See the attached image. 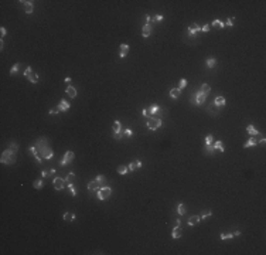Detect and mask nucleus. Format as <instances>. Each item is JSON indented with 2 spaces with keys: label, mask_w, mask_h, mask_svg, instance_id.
<instances>
[{
  "label": "nucleus",
  "mask_w": 266,
  "mask_h": 255,
  "mask_svg": "<svg viewBox=\"0 0 266 255\" xmlns=\"http://www.w3.org/2000/svg\"><path fill=\"white\" fill-rule=\"evenodd\" d=\"M0 162L4 163V164H13L16 162V152L13 149H7L2 153V157H0Z\"/></svg>",
  "instance_id": "nucleus-1"
},
{
  "label": "nucleus",
  "mask_w": 266,
  "mask_h": 255,
  "mask_svg": "<svg viewBox=\"0 0 266 255\" xmlns=\"http://www.w3.org/2000/svg\"><path fill=\"white\" fill-rule=\"evenodd\" d=\"M160 126H161V119H160V118L152 116V118L147 119V128H149L150 130H156V129H159Z\"/></svg>",
  "instance_id": "nucleus-2"
},
{
  "label": "nucleus",
  "mask_w": 266,
  "mask_h": 255,
  "mask_svg": "<svg viewBox=\"0 0 266 255\" xmlns=\"http://www.w3.org/2000/svg\"><path fill=\"white\" fill-rule=\"evenodd\" d=\"M36 148H37V150H38V154L41 156V154L44 153V150L48 148V142H47V139L45 138L38 139V140H37V143H36Z\"/></svg>",
  "instance_id": "nucleus-3"
},
{
  "label": "nucleus",
  "mask_w": 266,
  "mask_h": 255,
  "mask_svg": "<svg viewBox=\"0 0 266 255\" xmlns=\"http://www.w3.org/2000/svg\"><path fill=\"white\" fill-rule=\"evenodd\" d=\"M110 194H112V189L110 187H102L98 190V198L99 200H106L110 197Z\"/></svg>",
  "instance_id": "nucleus-4"
},
{
  "label": "nucleus",
  "mask_w": 266,
  "mask_h": 255,
  "mask_svg": "<svg viewBox=\"0 0 266 255\" xmlns=\"http://www.w3.org/2000/svg\"><path fill=\"white\" fill-rule=\"evenodd\" d=\"M52 184H54V189H55V190H62V189L67 186V181H65V179L55 177L54 180H52Z\"/></svg>",
  "instance_id": "nucleus-5"
},
{
  "label": "nucleus",
  "mask_w": 266,
  "mask_h": 255,
  "mask_svg": "<svg viewBox=\"0 0 266 255\" xmlns=\"http://www.w3.org/2000/svg\"><path fill=\"white\" fill-rule=\"evenodd\" d=\"M259 142H262V143L265 142V136H263V135H260V136H259V139H256V138H251L248 142H246V143L244 145V148L246 149V148H251V146H255V145H258Z\"/></svg>",
  "instance_id": "nucleus-6"
},
{
  "label": "nucleus",
  "mask_w": 266,
  "mask_h": 255,
  "mask_svg": "<svg viewBox=\"0 0 266 255\" xmlns=\"http://www.w3.org/2000/svg\"><path fill=\"white\" fill-rule=\"evenodd\" d=\"M72 159H74V152H71V150H68L67 153H65V156L61 159V164L62 166H67V164H70L71 162H72Z\"/></svg>",
  "instance_id": "nucleus-7"
},
{
  "label": "nucleus",
  "mask_w": 266,
  "mask_h": 255,
  "mask_svg": "<svg viewBox=\"0 0 266 255\" xmlns=\"http://www.w3.org/2000/svg\"><path fill=\"white\" fill-rule=\"evenodd\" d=\"M159 109H160V106L159 105H152L150 106V109H147V118H152V116H154V115L159 112Z\"/></svg>",
  "instance_id": "nucleus-8"
},
{
  "label": "nucleus",
  "mask_w": 266,
  "mask_h": 255,
  "mask_svg": "<svg viewBox=\"0 0 266 255\" xmlns=\"http://www.w3.org/2000/svg\"><path fill=\"white\" fill-rule=\"evenodd\" d=\"M65 181H67V187H72V186H74V181H75V174H74L72 172H71L70 174H67Z\"/></svg>",
  "instance_id": "nucleus-9"
},
{
  "label": "nucleus",
  "mask_w": 266,
  "mask_h": 255,
  "mask_svg": "<svg viewBox=\"0 0 266 255\" xmlns=\"http://www.w3.org/2000/svg\"><path fill=\"white\" fill-rule=\"evenodd\" d=\"M205 98H207V95H205V94H202V92H197V95H195V104H197V105L204 104Z\"/></svg>",
  "instance_id": "nucleus-10"
},
{
  "label": "nucleus",
  "mask_w": 266,
  "mask_h": 255,
  "mask_svg": "<svg viewBox=\"0 0 266 255\" xmlns=\"http://www.w3.org/2000/svg\"><path fill=\"white\" fill-rule=\"evenodd\" d=\"M128 52H129V46H128V44H120V52H119L120 58L126 57V56H128Z\"/></svg>",
  "instance_id": "nucleus-11"
},
{
  "label": "nucleus",
  "mask_w": 266,
  "mask_h": 255,
  "mask_svg": "<svg viewBox=\"0 0 266 255\" xmlns=\"http://www.w3.org/2000/svg\"><path fill=\"white\" fill-rule=\"evenodd\" d=\"M200 30H201V26L193 24V26H190V28H188V34H190V36H194V34H197Z\"/></svg>",
  "instance_id": "nucleus-12"
},
{
  "label": "nucleus",
  "mask_w": 266,
  "mask_h": 255,
  "mask_svg": "<svg viewBox=\"0 0 266 255\" xmlns=\"http://www.w3.org/2000/svg\"><path fill=\"white\" fill-rule=\"evenodd\" d=\"M65 92L68 94V96H70V98H75V96H77V89L74 88V86H71V85H68V86H67Z\"/></svg>",
  "instance_id": "nucleus-13"
},
{
  "label": "nucleus",
  "mask_w": 266,
  "mask_h": 255,
  "mask_svg": "<svg viewBox=\"0 0 266 255\" xmlns=\"http://www.w3.org/2000/svg\"><path fill=\"white\" fill-rule=\"evenodd\" d=\"M99 183L98 180H94V181H91L88 184V190H91V191H95V190H99Z\"/></svg>",
  "instance_id": "nucleus-14"
},
{
  "label": "nucleus",
  "mask_w": 266,
  "mask_h": 255,
  "mask_svg": "<svg viewBox=\"0 0 266 255\" xmlns=\"http://www.w3.org/2000/svg\"><path fill=\"white\" fill-rule=\"evenodd\" d=\"M20 3L24 4L26 13H28V14H31V13H33V3H31V2H20Z\"/></svg>",
  "instance_id": "nucleus-15"
},
{
  "label": "nucleus",
  "mask_w": 266,
  "mask_h": 255,
  "mask_svg": "<svg viewBox=\"0 0 266 255\" xmlns=\"http://www.w3.org/2000/svg\"><path fill=\"white\" fill-rule=\"evenodd\" d=\"M150 33H152V26H150V24H144V26H143V31H142L143 37H144V38L149 37Z\"/></svg>",
  "instance_id": "nucleus-16"
},
{
  "label": "nucleus",
  "mask_w": 266,
  "mask_h": 255,
  "mask_svg": "<svg viewBox=\"0 0 266 255\" xmlns=\"http://www.w3.org/2000/svg\"><path fill=\"white\" fill-rule=\"evenodd\" d=\"M181 234H183V230H181V227L180 225H177V227L173 230V232H171V235H173V238H180L181 237Z\"/></svg>",
  "instance_id": "nucleus-17"
},
{
  "label": "nucleus",
  "mask_w": 266,
  "mask_h": 255,
  "mask_svg": "<svg viewBox=\"0 0 266 255\" xmlns=\"http://www.w3.org/2000/svg\"><path fill=\"white\" fill-rule=\"evenodd\" d=\"M52 154H54V150H52V149L48 146V148H47L45 150H44L43 157H44V159H47V160H48V159H51V157H52Z\"/></svg>",
  "instance_id": "nucleus-18"
},
{
  "label": "nucleus",
  "mask_w": 266,
  "mask_h": 255,
  "mask_svg": "<svg viewBox=\"0 0 266 255\" xmlns=\"http://www.w3.org/2000/svg\"><path fill=\"white\" fill-rule=\"evenodd\" d=\"M225 98H224V96H217V98H215V101H214V105L215 106H222V105H225Z\"/></svg>",
  "instance_id": "nucleus-19"
},
{
  "label": "nucleus",
  "mask_w": 266,
  "mask_h": 255,
  "mask_svg": "<svg viewBox=\"0 0 266 255\" xmlns=\"http://www.w3.org/2000/svg\"><path fill=\"white\" fill-rule=\"evenodd\" d=\"M70 102H67L65 101V99H62L61 102H60V105H58V108L60 109H61V111H68V109H70Z\"/></svg>",
  "instance_id": "nucleus-20"
},
{
  "label": "nucleus",
  "mask_w": 266,
  "mask_h": 255,
  "mask_svg": "<svg viewBox=\"0 0 266 255\" xmlns=\"http://www.w3.org/2000/svg\"><path fill=\"white\" fill-rule=\"evenodd\" d=\"M200 223V215H193L188 220V225H197Z\"/></svg>",
  "instance_id": "nucleus-21"
},
{
  "label": "nucleus",
  "mask_w": 266,
  "mask_h": 255,
  "mask_svg": "<svg viewBox=\"0 0 266 255\" xmlns=\"http://www.w3.org/2000/svg\"><path fill=\"white\" fill-rule=\"evenodd\" d=\"M246 130H248V133H249V135H252V136H258V135H259V132L255 129V126H253V125H248Z\"/></svg>",
  "instance_id": "nucleus-22"
},
{
  "label": "nucleus",
  "mask_w": 266,
  "mask_h": 255,
  "mask_svg": "<svg viewBox=\"0 0 266 255\" xmlns=\"http://www.w3.org/2000/svg\"><path fill=\"white\" fill-rule=\"evenodd\" d=\"M180 94H181V89L180 88H173L171 91H170V95H171V98H178L180 96Z\"/></svg>",
  "instance_id": "nucleus-23"
},
{
  "label": "nucleus",
  "mask_w": 266,
  "mask_h": 255,
  "mask_svg": "<svg viewBox=\"0 0 266 255\" xmlns=\"http://www.w3.org/2000/svg\"><path fill=\"white\" fill-rule=\"evenodd\" d=\"M28 81H30L31 84H37V82H38V75H37L36 72L33 71V72L28 75Z\"/></svg>",
  "instance_id": "nucleus-24"
},
{
  "label": "nucleus",
  "mask_w": 266,
  "mask_h": 255,
  "mask_svg": "<svg viewBox=\"0 0 266 255\" xmlns=\"http://www.w3.org/2000/svg\"><path fill=\"white\" fill-rule=\"evenodd\" d=\"M64 220L65 221H74L75 220V214L74 213H64Z\"/></svg>",
  "instance_id": "nucleus-25"
},
{
  "label": "nucleus",
  "mask_w": 266,
  "mask_h": 255,
  "mask_svg": "<svg viewBox=\"0 0 266 255\" xmlns=\"http://www.w3.org/2000/svg\"><path fill=\"white\" fill-rule=\"evenodd\" d=\"M210 91H211V86L208 85V84H202V85H201V91H200V92H202V94L207 95V94H210Z\"/></svg>",
  "instance_id": "nucleus-26"
},
{
  "label": "nucleus",
  "mask_w": 266,
  "mask_h": 255,
  "mask_svg": "<svg viewBox=\"0 0 266 255\" xmlns=\"http://www.w3.org/2000/svg\"><path fill=\"white\" fill-rule=\"evenodd\" d=\"M120 126H122V125H120L119 120H115V122H113V132H115V133L120 132V129H122Z\"/></svg>",
  "instance_id": "nucleus-27"
},
{
  "label": "nucleus",
  "mask_w": 266,
  "mask_h": 255,
  "mask_svg": "<svg viewBox=\"0 0 266 255\" xmlns=\"http://www.w3.org/2000/svg\"><path fill=\"white\" fill-rule=\"evenodd\" d=\"M214 148L217 149V150H219V152H224V150H225V146H224V145H222V142H219V140H218V142H215Z\"/></svg>",
  "instance_id": "nucleus-28"
},
{
  "label": "nucleus",
  "mask_w": 266,
  "mask_h": 255,
  "mask_svg": "<svg viewBox=\"0 0 266 255\" xmlns=\"http://www.w3.org/2000/svg\"><path fill=\"white\" fill-rule=\"evenodd\" d=\"M177 213L180 215H184V214H186V206H184V204H178V206H177Z\"/></svg>",
  "instance_id": "nucleus-29"
},
{
  "label": "nucleus",
  "mask_w": 266,
  "mask_h": 255,
  "mask_svg": "<svg viewBox=\"0 0 266 255\" xmlns=\"http://www.w3.org/2000/svg\"><path fill=\"white\" fill-rule=\"evenodd\" d=\"M212 215V213L210 211V210H207V211H204L201 215H200V220H205V218H208V217H211Z\"/></svg>",
  "instance_id": "nucleus-30"
},
{
  "label": "nucleus",
  "mask_w": 266,
  "mask_h": 255,
  "mask_svg": "<svg viewBox=\"0 0 266 255\" xmlns=\"http://www.w3.org/2000/svg\"><path fill=\"white\" fill-rule=\"evenodd\" d=\"M43 186H44V181L41 180V179H40V180H36V181H34V187L38 189V190H40V189H43Z\"/></svg>",
  "instance_id": "nucleus-31"
},
{
  "label": "nucleus",
  "mask_w": 266,
  "mask_h": 255,
  "mask_svg": "<svg viewBox=\"0 0 266 255\" xmlns=\"http://www.w3.org/2000/svg\"><path fill=\"white\" fill-rule=\"evenodd\" d=\"M128 172H129V170H128V167H126V166H119V167H118V173H119V174H122V176L126 174Z\"/></svg>",
  "instance_id": "nucleus-32"
},
{
  "label": "nucleus",
  "mask_w": 266,
  "mask_h": 255,
  "mask_svg": "<svg viewBox=\"0 0 266 255\" xmlns=\"http://www.w3.org/2000/svg\"><path fill=\"white\" fill-rule=\"evenodd\" d=\"M18 68H20V64H14V65H13L11 70H10V75H14L16 72L18 71Z\"/></svg>",
  "instance_id": "nucleus-33"
},
{
  "label": "nucleus",
  "mask_w": 266,
  "mask_h": 255,
  "mask_svg": "<svg viewBox=\"0 0 266 255\" xmlns=\"http://www.w3.org/2000/svg\"><path fill=\"white\" fill-rule=\"evenodd\" d=\"M215 62H217V60H215V58H208V60H207V65H208L210 68H212V67H214V65H215Z\"/></svg>",
  "instance_id": "nucleus-34"
},
{
  "label": "nucleus",
  "mask_w": 266,
  "mask_h": 255,
  "mask_svg": "<svg viewBox=\"0 0 266 255\" xmlns=\"http://www.w3.org/2000/svg\"><path fill=\"white\" fill-rule=\"evenodd\" d=\"M136 169H137V166H136V162H132L128 166V170H129V172H135Z\"/></svg>",
  "instance_id": "nucleus-35"
},
{
  "label": "nucleus",
  "mask_w": 266,
  "mask_h": 255,
  "mask_svg": "<svg viewBox=\"0 0 266 255\" xmlns=\"http://www.w3.org/2000/svg\"><path fill=\"white\" fill-rule=\"evenodd\" d=\"M234 238V234H221V240H231Z\"/></svg>",
  "instance_id": "nucleus-36"
},
{
  "label": "nucleus",
  "mask_w": 266,
  "mask_h": 255,
  "mask_svg": "<svg viewBox=\"0 0 266 255\" xmlns=\"http://www.w3.org/2000/svg\"><path fill=\"white\" fill-rule=\"evenodd\" d=\"M212 26H214V27H224V23L222 21H219V20H214V21H212Z\"/></svg>",
  "instance_id": "nucleus-37"
},
{
  "label": "nucleus",
  "mask_w": 266,
  "mask_h": 255,
  "mask_svg": "<svg viewBox=\"0 0 266 255\" xmlns=\"http://www.w3.org/2000/svg\"><path fill=\"white\" fill-rule=\"evenodd\" d=\"M95 180H98V181H99V183H101V184H105V181H106V179H105V177H103V176H101V174H99V176H98V177H96V179H95Z\"/></svg>",
  "instance_id": "nucleus-38"
},
{
  "label": "nucleus",
  "mask_w": 266,
  "mask_h": 255,
  "mask_svg": "<svg viewBox=\"0 0 266 255\" xmlns=\"http://www.w3.org/2000/svg\"><path fill=\"white\" fill-rule=\"evenodd\" d=\"M212 139H214V138H212V135H208L207 138H205V143H207V145H211L212 143Z\"/></svg>",
  "instance_id": "nucleus-39"
},
{
  "label": "nucleus",
  "mask_w": 266,
  "mask_h": 255,
  "mask_svg": "<svg viewBox=\"0 0 266 255\" xmlns=\"http://www.w3.org/2000/svg\"><path fill=\"white\" fill-rule=\"evenodd\" d=\"M31 72H33L31 67H27V68H26V71H24V77H27V78H28V75H30Z\"/></svg>",
  "instance_id": "nucleus-40"
},
{
  "label": "nucleus",
  "mask_w": 266,
  "mask_h": 255,
  "mask_svg": "<svg viewBox=\"0 0 266 255\" xmlns=\"http://www.w3.org/2000/svg\"><path fill=\"white\" fill-rule=\"evenodd\" d=\"M58 112H61V109H60L58 106L54 108V109H50V114H51V115H55V114H58Z\"/></svg>",
  "instance_id": "nucleus-41"
},
{
  "label": "nucleus",
  "mask_w": 266,
  "mask_h": 255,
  "mask_svg": "<svg viewBox=\"0 0 266 255\" xmlns=\"http://www.w3.org/2000/svg\"><path fill=\"white\" fill-rule=\"evenodd\" d=\"M214 150H215V148H214V146H211V145H207V152H208L210 154H211V153H214Z\"/></svg>",
  "instance_id": "nucleus-42"
},
{
  "label": "nucleus",
  "mask_w": 266,
  "mask_h": 255,
  "mask_svg": "<svg viewBox=\"0 0 266 255\" xmlns=\"http://www.w3.org/2000/svg\"><path fill=\"white\" fill-rule=\"evenodd\" d=\"M225 26H228V27H232V26H234V19H232V17H229V19L226 20V24Z\"/></svg>",
  "instance_id": "nucleus-43"
},
{
  "label": "nucleus",
  "mask_w": 266,
  "mask_h": 255,
  "mask_svg": "<svg viewBox=\"0 0 266 255\" xmlns=\"http://www.w3.org/2000/svg\"><path fill=\"white\" fill-rule=\"evenodd\" d=\"M9 148H10V149H13V150L16 152V150H17V149H18V146H17V143H14V142H11V143H10V146H9Z\"/></svg>",
  "instance_id": "nucleus-44"
},
{
  "label": "nucleus",
  "mask_w": 266,
  "mask_h": 255,
  "mask_svg": "<svg viewBox=\"0 0 266 255\" xmlns=\"http://www.w3.org/2000/svg\"><path fill=\"white\" fill-rule=\"evenodd\" d=\"M186 85H187V80H184V78H183V80H180V86H178V88L181 89V88H184Z\"/></svg>",
  "instance_id": "nucleus-45"
},
{
  "label": "nucleus",
  "mask_w": 266,
  "mask_h": 255,
  "mask_svg": "<svg viewBox=\"0 0 266 255\" xmlns=\"http://www.w3.org/2000/svg\"><path fill=\"white\" fill-rule=\"evenodd\" d=\"M201 30L205 31V33H207V31H210V24H204V26L201 27Z\"/></svg>",
  "instance_id": "nucleus-46"
},
{
  "label": "nucleus",
  "mask_w": 266,
  "mask_h": 255,
  "mask_svg": "<svg viewBox=\"0 0 266 255\" xmlns=\"http://www.w3.org/2000/svg\"><path fill=\"white\" fill-rule=\"evenodd\" d=\"M163 20V16L161 14H156V17H154V21H161Z\"/></svg>",
  "instance_id": "nucleus-47"
},
{
  "label": "nucleus",
  "mask_w": 266,
  "mask_h": 255,
  "mask_svg": "<svg viewBox=\"0 0 266 255\" xmlns=\"http://www.w3.org/2000/svg\"><path fill=\"white\" fill-rule=\"evenodd\" d=\"M0 33H2V37H4L7 31H6V28H4V27H2V28H0Z\"/></svg>",
  "instance_id": "nucleus-48"
},
{
  "label": "nucleus",
  "mask_w": 266,
  "mask_h": 255,
  "mask_svg": "<svg viewBox=\"0 0 266 255\" xmlns=\"http://www.w3.org/2000/svg\"><path fill=\"white\" fill-rule=\"evenodd\" d=\"M70 190H71V194H72V196H77V190L74 189V186H72V187H70Z\"/></svg>",
  "instance_id": "nucleus-49"
},
{
  "label": "nucleus",
  "mask_w": 266,
  "mask_h": 255,
  "mask_svg": "<svg viewBox=\"0 0 266 255\" xmlns=\"http://www.w3.org/2000/svg\"><path fill=\"white\" fill-rule=\"evenodd\" d=\"M132 133H133V132H132L130 129H126V130H125V135H126V136H132Z\"/></svg>",
  "instance_id": "nucleus-50"
},
{
  "label": "nucleus",
  "mask_w": 266,
  "mask_h": 255,
  "mask_svg": "<svg viewBox=\"0 0 266 255\" xmlns=\"http://www.w3.org/2000/svg\"><path fill=\"white\" fill-rule=\"evenodd\" d=\"M150 21H152V17L147 14V16H146V24H150Z\"/></svg>",
  "instance_id": "nucleus-51"
},
{
  "label": "nucleus",
  "mask_w": 266,
  "mask_h": 255,
  "mask_svg": "<svg viewBox=\"0 0 266 255\" xmlns=\"http://www.w3.org/2000/svg\"><path fill=\"white\" fill-rule=\"evenodd\" d=\"M122 138V132H118V133H115V139H120Z\"/></svg>",
  "instance_id": "nucleus-52"
},
{
  "label": "nucleus",
  "mask_w": 266,
  "mask_h": 255,
  "mask_svg": "<svg viewBox=\"0 0 266 255\" xmlns=\"http://www.w3.org/2000/svg\"><path fill=\"white\" fill-rule=\"evenodd\" d=\"M135 162H136V166H137V169H140V167H142V162H140V160H135Z\"/></svg>",
  "instance_id": "nucleus-53"
},
{
  "label": "nucleus",
  "mask_w": 266,
  "mask_h": 255,
  "mask_svg": "<svg viewBox=\"0 0 266 255\" xmlns=\"http://www.w3.org/2000/svg\"><path fill=\"white\" fill-rule=\"evenodd\" d=\"M54 173H55V169H51L48 172V176H54Z\"/></svg>",
  "instance_id": "nucleus-54"
},
{
  "label": "nucleus",
  "mask_w": 266,
  "mask_h": 255,
  "mask_svg": "<svg viewBox=\"0 0 266 255\" xmlns=\"http://www.w3.org/2000/svg\"><path fill=\"white\" fill-rule=\"evenodd\" d=\"M238 235H241V231H239V230H236L235 232H234V237H238Z\"/></svg>",
  "instance_id": "nucleus-55"
},
{
  "label": "nucleus",
  "mask_w": 266,
  "mask_h": 255,
  "mask_svg": "<svg viewBox=\"0 0 266 255\" xmlns=\"http://www.w3.org/2000/svg\"><path fill=\"white\" fill-rule=\"evenodd\" d=\"M41 176H43V177H47V176H48V172H44L43 170V172H41Z\"/></svg>",
  "instance_id": "nucleus-56"
},
{
  "label": "nucleus",
  "mask_w": 266,
  "mask_h": 255,
  "mask_svg": "<svg viewBox=\"0 0 266 255\" xmlns=\"http://www.w3.org/2000/svg\"><path fill=\"white\" fill-rule=\"evenodd\" d=\"M3 47H4V43H3V38H2V40H0V48L3 50Z\"/></svg>",
  "instance_id": "nucleus-57"
},
{
  "label": "nucleus",
  "mask_w": 266,
  "mask_h": 255,
  "mask_svg": "<svg viewBox=\"0 0 266 255\" xmlns=\"http://www.w3.org/2000/svg\"><path fill=\"white\" fill-rule=\"evenodd\" d=\"M142 114H143V116H147V109H143V111H142Z\"/></svg>",
  "instance_id": "nucleus-58"
}]
</instances>
